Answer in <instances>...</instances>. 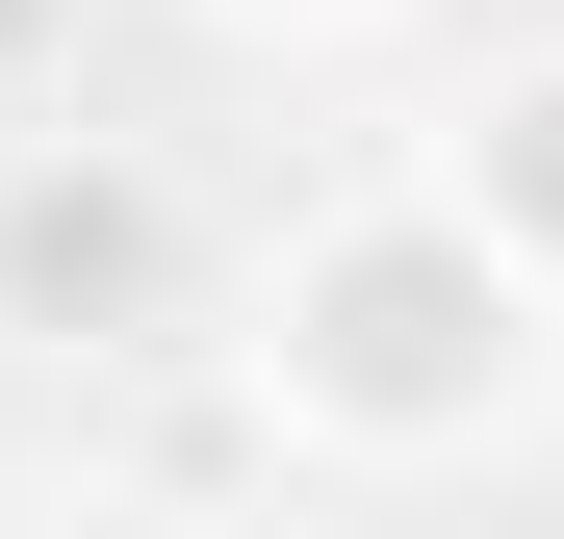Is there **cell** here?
Masks as SVG:
<instances>
[{"label": "cell", "instance_id": "obj_3", "mask_svg": "<svg viewBox=\"0 0 564 539\" xmlns=\"http://www.w3.org/2000/svg\"><path fill=\"white\" fill-rule=\"evenodd\" d=\"M411 180H436V206H462V231H488L513 283L564 309V52H488V77H462V129H436Z\"/></svg>", "mask_w": 564, "mask_h": 539}, {"label": "cell", "instance_id": "obj_5", "mask_svg": "<svg viewBox=\"0 0 564 539\" xmlns=\"http://www.w3.org/2000/svg\"><path fill=\"white\" fill-rule=\"evenodd\" d=\"M231 26H386V0H231Z\"/></svg>", "mask_w": 564, "mask_h": 539}, {"label": "cell", "instance_id": "obj_4", "mask_svg": "<svg viewBox=\"0 0 564 539\" xmlns=\"http://www.w3.org/2000/svg\"><path fill=\"white\" fill-rule=\"evenodd\" d=\"M77 104V0H0V129H52Z\"/></svg>", "mask_w": 564, "mask_h": 539}, {"label": "cell", "instance_id": "obj_1", "mask_svg": "<svg viewBox=\"0 0 564 539\" xmlns=\"http://www.w3.org/2000/svg\"><path fill=\"white\" fill-rule=\"evenodd\" d=\"M231 386H257V436H308V463H488L564 386V309L436 206V180H359V206H308L257 257Z\"/></svg>", "mask_w": 564, "mask_h": 539}, {"label": "cell", "instance_id": "obj_2", "mask_svg": "<svg viewBox=\"0 0 564 539\" xmlns=\"http://www.w3.org/2000/svg\"><path fill=\"white\" fill-rule=\"evenodd\" d=\"M180 309H206V206L129 129H0V334L129 386V359H180Z\"/></svg>", "mask_w": 564, "mask_h": 539}]
</instances>
